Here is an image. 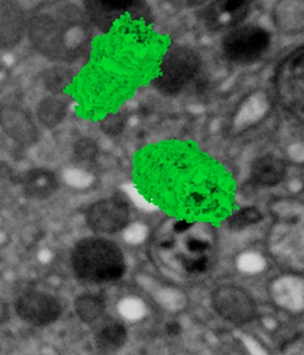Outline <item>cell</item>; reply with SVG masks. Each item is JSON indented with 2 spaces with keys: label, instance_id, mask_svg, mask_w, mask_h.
I'll use <instances>...</instances> for the list:
<instances>
[{
  "label": "cell",
  "instance_id": "obj_1",
  "mask_svg": "<svg viewBox=\"0 0 304 355\" xmlns=\"http://www.w3.org/2000/svg\"><path fill=\"white\" fill-rule=\"evenodd\" d=\"M75 273L91 282L120 280L127 270L118 245L105 238L89 237L79 241L71 255Z\"/></svg>",
  "mask_w": 304,
  "mask_h": 355
},
{
  "label": "cell",
  "instance_id": "obj_2",
  "mask_svg": "<svg viewBox=\"0 0 304 355\" xmlns=\"http://www.w3.org/2000/svg\"><path fill=\"white\" fill-rule=\"evenodd\" d=\"M199 68L201 59L195 51L185 46H174L163 57L154 87L165 95H175L195 78Z\"/></svg>",
  "mask_w": 304,
  "mask_h": 355
},
{
  "label": "cell",
  "instance_id": "obj_3",
  "mask_svg": "<svg viewBox=\"0 0 304 355\" xmlns=\"http://www.w3.org/2000/svg\"><path fill=\"white\" fill-rule=\"evenodd\" d=\"M271 44L265 28L246 25L231 31L222 42L223 53L235 64H251L262 57Z\"/></svg>",
  "mask_w": 304,
  "mask_h": 355
},
{
  "label": "cell",
  "instance_id": "obj_4",
  "mask_svg": "<svg viewBox=\"0 0 304 355\" xmlns=\"http://www.w3.org/2000/svg\"><path fill=\"white\" fill-rule=\"evenodd\" d=\"M129 209L127 202L120 196L95 202L86 211V223L95 232L115 234L127 227Z\"/></svg>",
  "mask_w": 304,
  "mask_h": 355
},
{
  "label": "cell",
  "instance_id": "obj_5",
  "mask_svg": "<svg viewBox=\"0 0 304 355\" xmlns=\"http://www.w3.org/2000/svg\"><path fill=\"white\" fill-rule=\"evenodd\" d=\"M213 306L222 318L237 324H247L256 316L255 301L237 286H222L215 291Z\"/></svg>",
  "mask_w": 304,
  "mask_h": 355
},
{
  "label": "cell",
  "instance_id": "obj_6",
  "mask_svg": "<svg viewBox=\"0 0 304 355\" xmlns=\"http://www.w3.org/2000/svg\"><path fill=\"white\" fill-rule=\"evenodd\" d=\"M16 313L19 318L34 326H46L59 319L61 304L53 295L44 292L24 293L16 301Z\"/></svg>",
  "mask_w": 304,
  "mask_h": 355
},
{
  "label": "cell",
  "instance_id": "obj_7",
  "mask_svg": "<svg viewBox=\"0 0 304 355\" xmlns=\"http://www.w3.org/2000/svg\"><path fill=\"white\" fill-rule=\"evenodd\" d=\"M0 127L7 136L24 147L35 145L39 140V130L30 115L19 106L0 107Z\"/></svg>",
  "mask_w": 304,
  "mask_h": 355
},
{
  "label": "cell",
  "instance_id": "obj_8",
  "mask_svg": "<svg viewBox=\"0 0 304 355\" xmlns=\"http://www.w3.org/2000/svg\"><path fill=\"white\" fill-rule=\"evenodd\" d=\"M28 30L25 12L15 1L0 3V50L19 46Z\"/></svg>",
  "mask_w": 304,
  "mask_h": 355
},
{
  "label": "cell",
  "instance_id": "obj_9",
  "mask_svg": "<svg viewBox=\"0 0 304 355\" xmlns=\"http://www.w3.org/2000/svg\"><path fill=\"white\" fill-rule=\"evenodd\" d=\"M86 8L93 23L107 31L124 12H132L133 10H145V3L138 0H91L86 1Z\"/></svg>",
  "mask_w": 304,
  "mask_h": 355
},
{
  "label": "cell",
  "instance_id": "obj_10",
  "mask_svg": "<svg viewBox=\"0 0 304 355\" xmlns=\"http://www.w3.org/2000/svg\"><path fill=\"white\" fill-rule=\"evenodd\" d=\"M21 184L25 196L34 200L48 199L59 189L55 173L44 168L30 169L25 173Z\"/></svg>",
  "mask_w": 304,
  "mask_h": 355
},
{
  "label": "cell",
  "instance_id": "obj_11",
  "mask_svg": "<svg viewBox=\"0 0 304 355\" xmlns=\"http://www.w3.org/2000/svg\"><path fill=\"white\" fill-rule=\"evenodd\" d=\"M286 174V164L283 159L273 155L260 157L251 167V178L262 187H274L282 182Z\"/></svg>",
  "mask_w": 304,
  "mask_h": 355
},
{
  "label": "cell",
  "instance_id": "obj_12",
  "mask_svg": "<svg viewBox=\"0 0 304 355\" xmlns=\"http://www.w3.org/2000/svg\"><path fill=\"white\" fill-rule=\"evenodd\" d=\"M217 7H212L208 12V19L213 21L214 24L222 26H231L238 24L246 17L248 12V1L244 0H226L217 1Z\"/></svg>",
  "mask_w": 304,
  "mask_h": 355
},
{
  "label": "cell",
  "instance_id": "obj_13",
  "mask_svg": "<svg viewBox=\"0 0 304 355\" xmlns=\"http://www.w3.org/2000/svg\"><path fill=\"white\" fill-rule=\"evenodd\" d=\"M127 329L118 322L105 326L95 337L97 349L102 353L116 352L127 342Z\"/></svg>",
  "mask_w": 304,
  "mask_h": 355
},
{
  "label": "cell",
  "instance_id": "obj_14",
  "mask_svg": "<svg viewBox=\"0 0 304 355\" xmlns=\"http://www.w3.org/2000/svg\"><path fill=\"white\" fill-rule=\"evenodd\" d=\"M66 103L57 97H48L39 103L37 118L46 128H55L64 121L66 114Z\"/></svg>",
  "mask_w": 304,
  "mask_h": 355
},
{
  "label": "cell",
  "instance_id": "obj_15",
  "mask_svg": "<svg viewBox=\"0 0 304 355\" xmlns=\"http://www.w3.org/2000/svg\"><path fill=\"white\" fill-rule=\"evenodd\" d=\"M75 313L84 322H93L105 310V301L100 295H82L75 302Z\"/></svg>",
  "mask_w": 304,
  "mask_h": 355
},
{
  "label": "cell",
  "instance_id": "obj_16",
  "mask_svg": "<svg viewBox=\"0 0 304 355\" xmlns=\"http://www.w3.org/2000/svg\"><path fill=\"white\" fill-rule=\"evenodd\" d=\"M262 219V214L258 209L249 207L239 211L237 214H232L228 218L226 223L232 230H242L250 225H255Z\"/></svg>",
  "mask_w": 304,
  "mask_h": 355
},
{
  "label": "cell",
  "instance_id": "obj_17",
  "mask_svg": "<svg viewBox=\"0 0 304 355\" xmlns=\"http://www.w3.org/2000/svg\"><path fill=\"white\" fill-rule=\"evenodd\" d=\"M64 70L60 69V68H55V69H51L46 73V85L50 91L59 93L64 87L66 82L69 80V75Z\"/></svg>",
  "mask_w": 304,
  "mask_h": 355
},
{
  "label": "cell",
  "instance_id": "obj_18",
  "mask_svg": "<svg viewBox=\"0 0 304 355\" xmlns=\"http://www.w3.org/2000/svg\"><path fill=\"white\" fill-rule=\"evenodd\" d=\"M98 153V147L91 139H82L75 145V154L84 162L95 159Z\"/></svg>",
  "mask_w": 304,
  "mask_h": 355
},
{
  "label": "cell",
  "instance_id": "obj_19",
  "mask_svg": "<svg viewBox=\"0 0 304 355\" xmlns=\"http://www.w3.org/2000/svg\"><path fill=\"white\" fill-rule=\"evenodd\" d=\"M100 129L109 136H118L124 129L123 116L120 113L106 116L100 124Z\"/></svg>",
  "mask_w": 304,
  "mask_h": 355
},
{
  "label": "cell",
  "instance_id": "obj_20",
  "mask_svg": "<svg viewBox=\"0 0 304 355\" xmlns=\"http://www.w3.org/2000/svg\"><path fill=\"white\" fill-rule=\"evenodd\" d=\"M206 266H208V259L206 257H201V259L188 261V262L185 263V268L190 273H202L206 270Z\"/></svg>",
  "mask_w": 304,
  "mask_h": 355
},
{
  "label": "cell",
  "instance_id": "obj_21",
  "mask_svg": "<svg viewBox=\"0 0 304 355\" xmlns=\"http://www.w3.org/2000/svg\"><path fill=\"white\" fill-rule=\"evenodd\" d=\"M187 247L190 252H203V250H208V244L206 241H199V239H190L187 243Z\"/></svg>",
  "mask_w": 304,
  "mask_h": 355
},
{
  "label": "cell",
  "instance_id": "obj_22",
  "mask_svg": "<svg viewBox=\"0 0 304 355\" xmlns=\"http://www.w3.org/2000/svg\"><path fill=\"white\" fill-rule=\"evenodd\" d=\"M10 318V310L6 301L0 299V325L6 324Z\"/></svg>",
  "mask_w": 304,
  "mask_h": 355
},
{
  "label": "cell",
  "instance_id": "obj_23",
  "mask_svg": "<svg viewBox=\"0 0 304 355\" xmlns=\"http://www.w3.org/2000/svg\"><path fill=\"white\" fill-rule=\"evenodd\" d=\"M181 325L177 322H172L167 324L166 331L169 336H177L181 333Z\"/></svg>",
  "mask_w": 304,
  "mask_h": 355
},
{
  "label": "cell",
  "instance_id": "obj_24",
  "mask_svg": "<svg viewBox=\"0 0 304 355\" xmlns=\"http://www.w3.org/2000/svg\"><path fill=\"white\" fill-rule=\"evenodd\" d=\"M192 226H193V223H187V221H178L174 229H175V232H186L187 229H190Z\"/></svg>",
  "mask_w": 304,
  "mask_h": 355
},
{
  "label": "cell",
  "instance_id": "obj_25",
  "mask_svg": "<svg viewBox=\"0 0 304 355\" xmlns=\"http://www.w3.org/2000/svg\"><path fill=\"white\" fill-rule=\"evenodd\" d=\"M172 246H174V243L170 241H163L161 244V247H163V248H172Z\"/></svg>",
  "mask_w": 304,
  "mask_h": 355
}]
</instances>
